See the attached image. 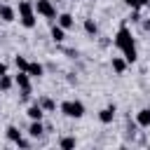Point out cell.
I'll return each instance as SVG.
<instances>
[{"instance_id": "cell-1", "label": "cell", "mask_w": 150, "mask_h": 150, "mask_svg": "<svg viewBox=\"0 0 150 150\" xmlns=\"http://www.w3.org/2000/svg\"><path fill=\"white\" fill-rule=\"evenodd\" d=\"M112 42H115V47L122 52V56L127 59V63H136V59H138V49H136V40H134V35H131V30H129L127 23H122V26L117 28Z\"/></svg>"}, {"instance_id": "cell-2", "label": "cell", "mask_w": 150, "mask_h": 150, "mask_svg": "<svg viewBox=\"0 0 150 150\" xmlns=\"http://www.w3.org/2000/svg\"><path fill=\"white\" fill-rule=\"evenodd\" d=\"M19 21H21V26L23 28H35V23H38V19H35V2H28V0H21L19 2Z\"/></svg>"}, {"instance_id": "cell-3", "label": "cell", "mask_w": 150, "mask_h": 150, "mask_svg": "<svg viewBox=\"0 0 150 150\" xmlns=\"http://www.w3.org/2000/svg\"><path fill=\"white\" fill-rule=\"evenodd\" d=\"M59 110H61V115H66V117H70V120H80V117H84V112H87L84 103L77 101V98L63 101V103L59 105Z\"/></svg>"}, {"instance_id": "cell-4", "label": "cell", "mask_w": 150, "mask_h": 150, "mask_svg": "<svg viewBox=\"0 0 150 150\" xmlns=\"http://www.w3.org/2000/svg\"><path fill=\"white\" fill-rule=\"evenodd\" d=\"M35 12H38L40 16H45V19H49V21H54V19L59 16L52 0H35Z\"/></svg>"}, {"instance_id": "cell-5", "label": "cell", "mask_w": 150, "mask_h": 150, "mask_svg": "<svg viewBox=\"0 0 150 150\" xmlns=\"http://www.w3.org/2000/svg\"><path fill=\"white\" fill-rule=\"evenodd\" d=\"M115 112H117V105H115V103H108L103 110H98V122H101V124H112Z\"/></svg>"}, {"instance_id": "cell-6", "label": "cell", "mask_w": 150, "mask_h": 150, "mask_svg": "<svg viewBox=\"0 0 150 150\" xmlns=\"http://www.w3.org/2000/svg\"><path fill=\"white\" fill-rule=\"evenodd\" d=\"M26 131H28V136H30V138H40L47 129H45L42 120H30V124H28V129H26Z\"/></svg>"}, {"instance_id": "cell-7", "label": "cell", "mask_w": 150, "mask_h": 150, "mask_svg": "<svg viewBox=\"0 0 150 150\" xmlns=\"http://www.w3.org/2000/svg\"><path fill=\"white\" fill-rule=\"evenodd\" d=\"M26 115H28V120H42V117H45V108H42L38 101H33V103L28 105Z\"/></svg>"}, {"instance_id": "cell-8", "label": "cell", "mask_w": 150, "mask_h": 150, "mask_svg": "<svg viewBox=\"0 0 150 150\" xmlns=\"http://www.w3.org/2000/svg\"><path fill=\"white\" fill-rule=\"evenodd\" d=\"M110 66H112V70H115L117 75H124L129 63H127V59H124V56H112V59H110Z\"/></svg>"}, {"instance_id": "cell-9", "label": "cell", "mask_w": 150, "mask_h": 150, "mask_svg": "<svg viewBox=\"0 0 150 150\" xmlns=\"http://www.w3.org/2000/svg\"><path fill=\"white\" fill-rule=\"evenodd\" d=\"M0 19H2V21H5V23H12V21H14V19H16V9H14V7H9V5H5V2H2V5H0Z\"/></svg>"}, {"instance_id": "cell-10", "label": "cell", "mask_w": 150, "mask_h": 150, "mask_svg": "<svg viewBox=\"0 0 150 150\" xmlns=\"http://www.w3.org/2000/svg\"><path fill=\"white\" fill-rule=\"evenodd\" d=\"M136 124H138L141 129H148V127H150V108H141V110L136 112Z\"/></svg>"}, {"instance_id": "cell-11", "label": "cell", "mask_w": 150, "mask_h": 150, "mask_svg": "<svg viewBox=\"0 0 150 150\" xmlns=\"http://www.w3.org/2000/svg\"><path fill=\"white\" fill-rule=\"evenodd\" d=\"M14 82H16L19 89H30V75H28L26 70H19V73L14 75Z\"/></svg>"}, {"instance_id": "cell-12", "label": "cell", "mask_w": 150, "mask_h": 150, "mask_svg": "<svg viewBox=\"0 0 150 150\" xmlns=\"http://www.w3.org/2000/svg\"><path fill=\"white\" fill-rule=\"evenodd\" d=\"M56 23H59L61 28H66V30H70V28L75 26V19H73V14H68V12H63V14H59V16H56Z\"/></svg>"}, {"instance_id": "cell-13", "label": "cell", "mask_w": 150, "mask_h": 150, "mask_svg": "<svg viewBox=\"0 0 150 150\" xmlns=\"http://www.w3.org/2000/svg\"><path fill=\"white\" fill-rule=\"evenodd\" d=\"M26 73H28L30 77H38V80H40V77L45 75V66H42V63H38V61H30V63H28V70H26Z\"/></svg>"}, {"instance_id": "cell-14", "label": "cell", "mask_w": 150, "mask_h": 150, "mask_svg": "<svg viewBox=\"0 0 150 150\" xmlns=\"http://www.w3.org/2000/svg\"><path fill=\"white\" fill-rule=\"evenodd\" d=\"M5 136H7V141H12V143H16L23 134H21V129L19 127H14V124H9L7 129H5Z\"/></svg>"}, {"instance_id": "cell-15", "label": "cell", "mask_w": 150, "mask_h": 150, "mask_svg": "<svg viewBox=\"0 0 150 150\" xmlns=\"http://www.w3.org/2000/svg\"><path fill=\"white\" fill-rule=\"evenodd\" d=\"M82 28H84V33H87V35H91V38H96V35H98V26H96V21H94V19H84Z\"/></svg>"}, {"instance_id": "cell-16", "label": "cell", "mask_w": 150, "mask_h": 150, "mask_svg": "<svg viewBox=\"0 0 150 150\" xmlns=\"http://www.w3.org/2000/svg\"><path fill=\"white\" fill-rule=\"evenodd\" d=\"M49 35H52V40H54V42H63V40H66V28H61L59 23H54Z\"/></svg>"}, {"instance_id": "cell-17", "label": "cell", "mask_w": 150, "mask_h": 150, "mask_svg": "<svg viewBox=\"0 0 150 150\" xmlns=\"http://www.w3.org/2000/svg\"><path fill=\"white\" fill-rule=\"evenodd\" d=\"M38 103L45 108V112H54V110H56V101H54V98H49V96H40V98H38Z\"/></svg>"}, {"instance_id": "cell-18", "label": "cell", "mask_w": 150, "mask_h": 150, "mask_svg": "<svg viewBox=\"0 0 150 150\" xmlns=\"http://www.w3.org/2000/svg\"><path fill=\"white\" fill-rule=\"evenodd\" d=\"M75 145H77V138L75 136H61L59 138V148H63V150H70Z\"/></svg>"}, {"instance_id": "cell-19", "label": "cell", "mask_w": 150, "mask_h": 150, "mask_svg": "<svg viewBox=\"0 0 150 150\" xmlns=\"http://www.w3.org/2000/svg\"><path fill=\"white\" fill-rule=\"evenodd\" d=\"M14 84H16V82H14V77H12V75H7V73H5V75H0V89H2V91H9Z\"/></svg>"}, {"instance_id": "cell-20", "label": "cell", "mask_w": 150, "mask_h": 150, "mask_svg": "<svg viewBox=\"0 0 150 150\" xmlns=\"http://www.w3.org/2000/svg\"><path fill=\"white\" fill-rule=\"evenodd\" d=\"M28 63H30V61H28L26 56H21V54L14 56V66H16V70H28Z\"/></svg>"}, {"instance_id": "cell-21", "label": "cell", "mask_w": 150, "mask_h": 150, "mask_svg": "<svg viewBox=\"0 0 150 150\" xmlns=\"http://www.w3.org/2000/svg\"><path fill=\"white\" fill-rule=\"evenodd\" d=\"M14 145H16V148H23V150H26V148H30V141H28V138H23V136H21V138H19V141H16V143H14Z\"/></svg>"}, {"instance_id": "cell-22", "label": "cell", "mask_w": 150, "mask_h": 150, "mask_svg": "<svg viewBox=\"0 0 150 150\" xmlns=\"http://www.w3.org/2000/svg\"><path fill=\"white\" fill-rule=\"evenodd\" d=\"M129 21H131V23H138V21H141V14H138V9H134V12H131Z\"/></svg>"}, {"instance_id": "cell-23", "label": "cell", "mask_w": 150, "mask_h": 150, "mask_svg": "<svg viewBox=\"0 0 150 150\" xmlns=\"http://www.w3.org/2000/svg\"><path fill=\"white\" fill-rule=\"evenodd\" d=\"M122 2H124L127 7H131V9H141V7H138V0H122Z\"/></svg>"}, {"instance_id": "cell-24", "label": "cell", "mask_w": 150, "mask_h": 150, "mask_svg": "<svg viewBox=\"0 0 150 150\" xmlns=\"http://www.w3.org/2000/svg\"><path fill=\"white\" fill-rule=\"evenodd\" d=\"M68 82H70V84H77V77H75L73 73H68Z\"/></svg>"}, {"instance_id": "cell-25", "label": "cell", "mask_w": 150, "mask_h": 150, "mask_svg": "<svg viewBox=\"0 0 150 150\" xmlns=\"http://www.w3.org/2000/svg\"><path fill=\"white\" fill-rule=\"evenodd\" d=\"M143 30H148V33H150V19H145V21H143Z\"/></svg>"}, {"instance_id": "cell-26", "label": "cell", "mask_w": 150, "mask_h": 150, "mask_svg": "<svg viewBox=\"0 0 150 150\" xmlns=\"http://www.w3.org/2000/svg\"><path fill=\"white\" fill-rule=\"evenodd\" d=\"M145 5H150V0H138V7H145Z\"/></svg>"}, {"instance_id": "cell-27", "label": "cell", "mask_w": 150, "mask_h": 150, "mask_svg": "<svg viewBox=\"0 0 150 150\" xmlns=\"http://www.w3.org/2000/svg\"><path fill=\"white\" fill-rule=\"evenodd\" d=\"M0 91H2V89H0Z\"/></svg>"}]
</instances>
